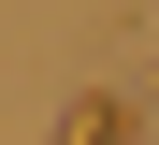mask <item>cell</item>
<instances>
[{
    "label": "cell",
    "mask_w": 159,
    "mask_h": 145,
    "mask_svg": "<svg viewBox=\"0 0 159 145\" xmlns=\"http://www.w3.org/2000/svg\"><path fill=\"white\" fill-rule=\"evenodd\" d=\"M58 145H145V116H130V102H116V87H87V102H72V116H58Z\"/></svg>",
    "instance_id": "1"
}]
</instances>
